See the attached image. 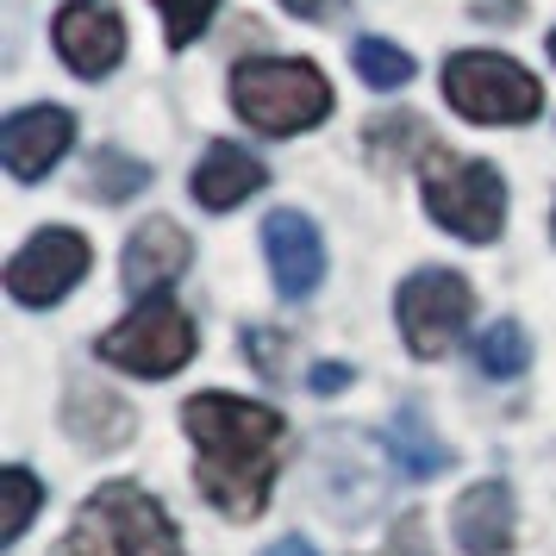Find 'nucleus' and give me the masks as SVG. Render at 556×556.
I'll return each mask as SVG.
<instances>
[{"mask_svg": "<svg viewBox=\"0 0 556 556\" xmlns=\"http://www.w3.org/2000/svg\"><path fill=\"white\" fill-rule=\"evenodd\" d=\"M263 256H269V276H276L281 301H306L319 281H326V244H319V226L281 206L263 219Z\"/></svg>", "mask_w": 556, "mask_h": 556, "instance_id": "nucleus-10", "label": "nucleus"}, {"mask_svg": "<svg viewBox=\"0 0 556 556\" xmlns=\"http://www.w3.org/2000/svg\"><path fill=\"white\" fill-rule=\"evenodd\" d=\"M263 556H319V551H313L306 538H281V544H269V551H263Z\"/></svg>", "mask_w": 556, "mask_h": 556, "instance_id": "nucleus-29", "label": "nucleus"}, {"mask_svg": "<svg viewBox=\"0 0 556 556\" xmlns=\"http://www.w3.org/2000/svg\"><path fill=\"white\" fill-rule=\"evenodd\" d=\"M294 20H306V26H338L344 13H351V0H281Z\"/></svg>", "mask_w": 556, "mask_h": 556, "instance_id": "nucleus-26", "label": "nucleus"}, {"mask_svg": "<svg viewBox=\"0 0 556 556\" xmlns=\"http://www.w3.org/2000/svg\"><path fill=\"white\" fill-rule=\"evenodd\" d=\"M344 381H351L344 363H319V369H313V394H331V388H344Z\"/></svg>", "mask_w": 556, "mask_h": 556, "instance_id": "nucleus-27", "label": "nucleus"}, {"mask_svg": "<svg viewBox=\"0 0 556 556\" xmlns=\"http://www.w3.org/2000/svg\"><path fill=\"white\" fill-rule=\"evenodd\" d=\"M476 13H481V20H506V26H513L526 7H519V0H476Z\"/></svg>", "mask_w": 556, "mask_h": 556, "instance_id": "nucleus-28", "label": "nucleus"}, {"mask_svg": "<svg viewBox=\"0 0 556 556\" xmlns=\"http://www.w3.org/2000/svg\"><path fill=\"white\" fill-rule=\"evenodd\" d=\"M376 469H369V438H356V431H326V476H319V494H326V513L331 519H369V506H376Z\"/></svg>", "mask_w": 556, "mask_h": 556, "instance_id": "nucleus-13", "label": "nucleus"}, {"mask_svg": "<svg viewBox=\"0 0 556 556\" xmlns=\"http://www.w3.org/2000/svg\"><path fill=\"white\" fill-rule=\"evenodd\" d=\"M444 94L476 126H526V119L544 113L538 76L519 70L513 56H494V51H456L444 63Z\"/></svg>", "mask_w": 556, "mask_h": 556, "instance_id": "nucleus-5", "label": "nucleus"}, {"mask_svg": "<svg viewBox=\"0 0 556 556\" xmlns=\"http://www.w3.org/2000/svg\"><path fill=\"white\" fill-rule=\"evenodd\" d=\"M394 319H401L406 351L431 363V356H444L469 331V319H476V288L456 276V269H419V276L401 281Z\"/></svg>", "mask_w": 556, "mask_h": 556, "instance_id": "nucleus-7", "label": "nucleus"}, {"mask_svg": "<svg viewBox=\"0 0 556 556\" xmlns=\"http://www.w3.org/2000/svg\"><path fill=\"white\" fill-rule=\"evenodd\" d=\"M551 231H556V213H551Z\"/></svg>", "mask_w": 556, "mask_h": 556, "instance_id": "nucleus-31", "label": "nucleus"}, {"mask_svg": "<svg viewBox=\"0 0 556 556\" xmlns=\"http://www.w3.org/2000/svg\"><path fill=\"white\" fill-rule=\"evenodd\" d=\"M231 113L263 138H288V131L319 126L331 113V88L313 63H288V56H251L231 70Z\"/></svg>", "mask_w": 556, "mask_h": 556, "instance_id": "nucleus-3", "label": "nucleus"}, {"mask_svg": "<svg viewBox=\"0 0 556 556\" xmlns=\"http://www.w3.org/2000/svg\"><path fill=\"white\" fill-rule=\"evenodd\" d=\"M451 531H456V544L469 556H506L513 551V531H519V519H513V488L506 481H476L463 501H456L451 513Z\"/></svg>", "mask_w": 556, "mask_h": 556, "instance_id": "nucleus-14", "label": "nucleus"}, {"mask_svg": "<svg viewBox=\"0 0 556 556\" xmlns=\"http://www.w3.org/2000/svg\"><path fill=\"white\" fill-rule=\"evenodd\" d=\"M388 463H394L406 481H431V476L451 469V444L431 431V419H426L419 401L394 406V419H388Z\"/></svg>", "mask_w": 556, "mask_h": 556, "instance_id": "nucleus-17", "label": "nucleus"}, {"mask_svg": "<svg viewBox=\"0 0 556 556\" xmlns=\"http://www.w3.org/2000/svg\"><path fill=\"white\" fill-rule=\"evenodd\" d=\"M151 188V163H138V156L113 151V144H101V151L88 156V194L106 206L131 201V194H144Z\"/></svg>", "mask_w": 556, "mask_h": 556, "instance_id": "nucleus-20", "label": "nucleus"}, {"mask_svg": "<svg viewBox=\"0 0 556 556\" xmlns=\"http://www.w3.org/2000/svg\"><path fill=\"white\" fill-rule=\"evenodd\" d=\"M88 263H94V251H88L81 231L45 226V231H31V244L7 263V294L20 306H56L88 276Z\"/></svg>", "mask_w": 556, "mask_h": 556, "instance_id": "nucleus-8", "label": "nucleus"}, {"mask_svg": "<svg viewBox=\"0 0 556 556\" xmlns=\"http://www.w3.org/2000/svg\"><path fill=\"white\" fill-rule=\"evenodd\" d=\"M551 63H556V31H551Z\"/></svg>", "mask_w": 556, "mask_h": 556, "instance_id": "nucleus-30", "label": "nucleus"}, {"mask_svg": "<svg viewBox=\"0 0 556 556\" xmlns=\"http://www.w3.org/2000/svg\"><path fill=\"white\" fill-rule=\"evenodd\" d=\"M194 263V244H188V231L176 226V219H144V226H131L126 238V263H119V276H126V288L138 294V301H156L169 281L181 276Z\"/></svg>", "mask_w": 556, "mask_h": 556, "instance_id": "nucleus-12", "label": "nucleus"}, {"mask_svg": "<svg viewBox=\"0 0 556 556\" xmlns=\"http://www.w3.org/2000/svg\"><path fill=\"white\" fill-rule=\"evenodd\" d=\"M351 56H356V76L369 81V88H406V81H413V56H406L394 38H376V31H369V38H356Z\"/></svg>", "mask_w": 556, "mask_h": 556, "instance_id": "nucleus-22", "label": "nucleus"}, {"mask_svg": "<svg viewBox=\"0 0 556 556\" xmlns=\"http://www.w3.org/2000/svg\"><path fill=\"white\" fill-rule=\"evenodd\" d=\"M363 151H369V163H376L381 176H394V169H406V163H426L438 144H431L426 119H413V113H388V119H376V126L363 131Z\"/></svg>", "mask_w": 556, "mask_h": 556, "instance_id": "nucleus-18", "label": "nucleus"}, {"mask_svg": "<svg viewBox=\"0 0 556 556\" xmlns=\"http://www.w3.org/2000/svg\"><path fill=\"white\" fill-rule=\"evenodd\" d=\"M63 426L81 451H119L131 444V406L106 388H88V381H70V401H63Z\"/></svg>", "mask_w": 556, "mask_h": 556, "instance_id": "nucleus-16", "label": "nucleus"}, {"mask_svg": "<svg viewBox=\"0 0 556 556\" xmlns=\"http://www.w3.org/2000/svg\"><path fill=\"white\" fill-rule=\"evenodd\" d=\"M156 13H163V38H169V51H188V45L213 26L219 0H156Z\"/></svg>", "mask_w": 556, "mask_h": 556, "instance_id": "nucleus-23", "label": "nucleus"}, {"mask_svg": "<svg viewBox=\"0 0 556 556\" xmlns=\"http://www.w3.org/2000/svg\"><path fill=\"white\" fill-rule=\"evenodd\" d=\"M51 38H56V56H63L81 81L113 76L119 56H126V20H119L113 0H70V7L56 13Z\"/></svg>", "mask_w": 556, "mask_h": 556, "instance_id": "nucleus-9", "label": "nucleus"}, {"mask_svg": "<svg viewBox=\"0 0 556 556\" xmlns=\"http://www.w3.org/2000/svg\"><path fill=\"white\" fill-rule=\"evenodd\" d=\"M476 369L488 381H513L531 369V338L519 319H494V326L476 338Z\"/></svg>", "mask_w": 556, "mask_h": 556, "instance_id": "nucleus-19", "label": "nucleus"}, {"mask_svg": "<svg viewBox=\"0 0 556 556\" xmlns=\"http://www.w3.org/2000/svg\"><path fill=\"white\" fill-rule=\"evenodd\" d=\"M70 144H76V119H70L63 106H26V113H13V119L0 126V163H7L13 181L51 176Z\"/></svg>", "mask_w": 556, "mask_h": 556, "instance_id": "nucleus-11", "label": "nucleus"}, {"mask_svg": "<svg viewBox=\"0 0 556 556\" xmlns=\"http://www.w3.org/2000/svg\"><path fill=\"white\" fill-rule=\"evenodd\" d=\"M181 426L194 438V481L226 519H256L269 506L276 469L288 456V426L276 406L238 394H194L181 406Z\"/></svg>", "mask_w": 556, "mask_h": 556, "instance_id": "nucleus-1", "label": "nucleus"}, {"mask_svg": "<svg viewBox=\"0 0 556 556\" xmlns=\"http://www.w3.org/2000/svg\"><path fill=\"white\" fill-rule=\"evenodd\" d=\"M56 556H181V531L138 481H106L81 501Z\"/></svg>", "mask_w": 556, "mask_h": 556, "instance_id": "nucleus-2", "label": "nucleus"}, {"mask_svg": "<svg viewBox=\"0 0 556 556\" xmlns=\"http://www.w3.org/2000/svg\"><path fill=\"white\" fill-rule=\"evenodd\" d=\"M194 319H188V306L176 301H138L119 319V326H106L101 331V363H113V369H126V376H144V381H163V376H176L181 363L194 356Z\"/></svg>", "mask_w": 556, "mask_h": 556, "instance_id": "nucleus-6", "label": "nucleus"}, {"mask_svg": "<svg viewBox=\"0 0 556 556\" xmlns=\"http://www.w3.org/2000/svg\"><path fill=\"white\" fill-rule=\"evenodd\" d=\"M238 344H244V356H251V363H256V369H263L269 381L288 369V351H281L288 338H281L276 326H244V338H238Z\"/></svg>", "mask_w": 556, "mask_h": 556, "instance_id": "nucleus-24", "label": "nucleus"}, {"mask_svg": "<svg viewBox=\"0 0 556 556\" xmlns=\"http://www.w3.org/2000/svg\"><path fill=\"white\" fill-rule=\"evenodd\" d=\"M376 556H431V544H426V519H419V513L394 519V531H388V544H381Z\"/></svg>", "mask_w": 556, "mask_h": 556, "instance_id": "nucleus-25", "label": "nucleus"}, {"mask_svg": "<svg viewBox=\"0 0 556 556\" xmlns=\"http://www.w3.org/2000/svg\"><path fill=\"white\" fill-rule=\"evenodd\" d=\"M0 501H7V513H0V544H20L31 526V513H38V501H45V488H38V476H31L26 463H13L0 476Z\"/></svg>", "mask_w": 556, "mask_h": 556, "instance_id": "nucleus-21", "label": "nucleus"}, {"mask_svg": "<svg viewBox=\"0 0 556 556\" xmlns=\"http://www.w3.org/2000/svg\"><path fill=\"white\" fill-rule=\"evenodd\" d=\"M419 188H426V213L463 244H494L506 226V181L494 163L481 156H451L431 151L419 163Z\"/></svg>", "mask_w": 556, "mask_h": 556, "instance_id": "nucleus-4", "label": "nucleus"}, {"mask_svg": "<svg viewBox=\"0 0 556 556\" xmlns=\"http://www.w3.org/2000/svg\"><path fill=\"white\" fill-rule=\"evenodd\" d=\"M269 181V169H263V156L244 151V144H226V138H213L206 144V156L194 163V201L206 206V213H231L238 201H251L256 188Z\"/></svg>", "mask_w": 556, "mask_h": 556, "instance_id": "nucleus-15", "label": "nucleus"}]
</instances>
